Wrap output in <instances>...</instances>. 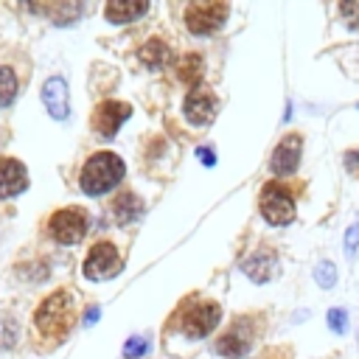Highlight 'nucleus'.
<instances>
[{"label": "nucleus", "mask_w": 359, "mask_h": 359, "mask_svg": "<svg viewBox=\"0 0 359 359\" xmlns=\"http://www.w3.org/2000/svg\"><path fill=\"white\" fill-rule=\"evenodd\" d=\"M73 323H76V306H73V294L65 289L48 294L34 311V325L42 337L62 339L73 328Z\"/></svg>", "instance_id": "nucleus-1"}, {"label": "nucleus", "mask_w": 359, "mask_h": 359, "mask_svg": "<svg viewBox=\"0 0 359 359\" xmlns=\"http://www.w3.org/2000/svg\"><path fill=\"white\" fill-rule=\"evenodd\" d=\"M123 160L112 151H95L90 154V160L81 168V191L90 196H101L109 188H115L123 180Z\"/></svg>", "instance_id": "nucleus-2"}, {"label": "nucleus", "mask_w": 359, "mask_h": 359, "mask_svg": "<svg viewBox=\"0 0 359 359\" xmlns=\"http://www.w3.org/2000/svg\"><path fill=\"white\" fill-rule=\"evenodd\" d=\"M121 266H123V258H121L118 247L112 241H98L87 252V258L81 264V272H84L87 280H107V278H115L121 272Z\"/></svg>", "instance_id": "nucleus-3"}, {"label": "nucleus", "mask_w": 359, "mask_h": 359, "mask_svg": "<svg viewBox=\"0 0 359 359\" xmlns=\"http://www.w3.org/2000/svg\"><path fill=\"white\" fill-rule=\"evenodd\" d=\"M261 216L275 224V227H283L294 219V199L286 188H280L278 182H269L264 185L261 191Z\"/></svg>", "instance_id": "nucleus-4"}, {"label": "nucleus", "mask_w": 359, "mask_h": 359, "mask_svg": "<svg viewBox=\"0 0 359 359\" xmlns=\"http://www.w3.org/2000/svg\"><path fill=\"white\" fill-rule=\"evenodd\" d=\"M227 3H191L185 8V25L191 34H213L227 20Z\"/></svg>", "instance_id": "nucleus-5"}, {"label": "nucleus", "mask_w": 359, "mask_h": 359, "mask_svg": "<svg viewBox=\"0 0 359 359\" xmlns=\"http://www.w3.org/2000/svg\"><path fill=\"white\" fill-rule=\"evenodd\" d=\"M50 236L59 241V244H76L84 238L87 233V213L81 208H65V210H56L50 216V224H48Z\"/></svg>", "instance_id": "nucleus-6"}, {"label": "nucleus", "mask_w": 359, "mask_h": 359, "mask_svg": "<svg viewBox=\"0 0 359 359\" xmlns=\"http://www.w3.org/2000/svg\"><path fill=\"white\" fill-rule=\"evenodd\" d=\"M219 317H222V309H219L216 303L196 300V303H191V306L185 309V314H182V331H185L188 337H194V339L208 337V334L216 328Z\"/></svg>", "instance_id": "nucleus-7"}, {"label": "nucleus", "mask_w": 359, "mask_h": 359, "mask_svg": "<svg viewBox=\"0 0 359 359\" xmlns=\"http://www.w3.org/2000/svg\"><path fill=\"white\" fill-rule=\"evenodd\" d=\"M255 325H258L255 317L236 320L230 325V331L216 339V353H222V356H241V353H247L250 345H252V337H255Z\"/></svg>", "instance_id": "nucleus-8"}, {"label": "nucleus", "mask_w": 359, "mask_h": 359, "mask_svg": "<svg viewBox=\"0 0 359 359\" xmlns=\"http://www.w3.org/2000/svg\"><path fill=\"white\" fill-rule=\"evenodd\" d=\"M300 151H303V135H297V132H292V135H286L278 146H275V151H272V174L275 177H289V174H294L297 171V163H300Z\"/></svg>", "instance_id": "nucleus-9"}, {"label": "nucleus", "mask_w": 359, "mask_h": 359, "mask_svg": "<svg viewBox=\"0 0 359 359\" xmlns=\"http://www.w3.org/2000/svg\"><path fill=\"white\" fill-rule=\"evenodd\" d=\"M129 104H123V101H104V104H98V109H95V115H93V129L101 135V137H115V132H118V126L129 118Z\"/></svg>", "instance_id": "nucleus-10"}, {"label": "nucleus", "mask_w": 359, "mask_h": 359, "mask_svg": "<svg viewBox=\"0 0 359 359\" xmlns=\"http://www.w3.org/2000/svg\"><path fill=\"white\" fill-rule=\"evenodd\" d=\"M28 188V171L17 157H3L0 160V196H17Z\"/></svg>", "instance_id": "nucleus-11"}, {"label": "nucleus", "mask_w": 359, "mask_h": 359, "mask_svg": "<svg viewBox=\"0 0 359 359\" xmlns=\"http://www.w3.org/2000/svg\"><path fill=\"white\" fill-rule=\"evenodd\" d=\"M182 112H185V118L191 123H208L216 115V98H213V93H208V90H191L185 95Z\"/></svg>", "instance_id": "nucleus-12"}, {"label": "nucleus", "mask_w": 359, "mask_h": 359, "mask_svg": "<svg viewBox=\"0 0 359 359\" xmlns=\"http://www.w3.org/2000/svg\"><path fill=\"white\" fill-rule=\"evenodd\" d=\"M42 101H45V107H48V112H50L53 118H59V121L67 118V112H70V98H67V87H65V81H62L59 76H53V79L45 81V87H42Z\"/></svg>", "instance_id": "nucleus-13"}, {"label": "nucleus", "mask_w": 359, "mask_h": 359, "mask_svg": "<svg viewBox=\"0 0 359 359\" xmlns=\"http://www.w3.org/2000/svg\"><path fill=\"white\" fill-rule=\"evenodd\" d=\"M275 269H278V255H275L272 247H258V250L244 261V272H247L252 280H258V283L269 280Z\"/></svg>", "instance_id": "nucleus-14"}, {"label": "nucleus", "mask_w": 359, "mask_h": 359, "mask_svg": "<svg viewBox=\"0 0 359 359\" xmlns=\"http://www.w3.org/2000/svg\"><path fill=\"white\" fill-rule=\"evenodd\" d=\"M149 11V3H129V0H112L104 6V14L109 22H132Z\"/></svg>", "instance_id": "nucleus-15"}, {"label": "nucleus", "mask_w": 359, "mask_h": 359, "mask_svg": "<svg viewBox=\"0 0 359 359\" xmlns=\"http://www.w3.org/2000/svg\"><path fill=\"white\" fill-rule=\"evenodd\" d=\"M112 213H115V219H118L121 224H129V222H135V219L143 213V202H140L132 191H126V194H121V196L112 202Z\"/></svg>", "instance_id": "nucleus-16"}, {"label": "nucleus", "mask_w": 359, "mask_h": 359, "mask_svg": "<svg viewBox=\"0 0 359 359\" xmlns=\"http://www.w3.org/2000/svg\"><path fill=\"white\" fill-rule=\"evenodd\" d=\"M202 67H205V62H202L199 53H185V56H180V62H177V76H180L182 84L196 87L199 79H202Z\"/></svg>", "instance_id": "nucleus-17"}, {"label": "nucleus", "mask_w": 359, "mask_h": 359, "mask_svg": "<svg viewBox=\"0 0 359 359\" xmlns=\"http://www.w3.org/2000/svg\"><path fill=\"white\" fill-rule=\"evenodd\" d=\"M137 56H140L149 67H163V65H165V56H168V48H165L163 39H149V42L140 48Z\"/></svg>", "instance_id": "nucleus-18"}, {"label": "nucleus", "mask_w": 359, "mask_h": 359, "mask_svg": "<svg viewBox=\"0 0 359 359\" xmlns=\"http://www.w3.org/2000/svg\"><path fill=\"white\" fill-rule=\"evenodd\" d=\"M17 95V76L11 67H0V107H8Z\"/></svg>", "instance_id": "nucleus-19"}, {"label": "nucleus", "mask_w": 359, "mask_h": 359, "mask_svg": "<svg viewBox=\"0 0 359 359\" xmlns=\"http://www.w3.org/2000/svg\"><path fill=\"white\" fill-rule=\"evenodd\" d=\"M339 11L345 17V22L351 28H359V0H348V3H339Z\"/></svg>", "instance_id": "nucleus-20"}, {"label": "nucleus", "mask_w": 359, "mask_h": 359, "mask_svg": "<svg viewBox=\"0 0 359 359\" xmlns=\"http://www.w3.org/2000/svg\"><path fill=\"white\" fill-rule=\"evenodd\" d=\"M328 325H331L334 334L348 331V314H345L342 309H331V311H328Z\"/></svg>", "instance_id": "nucleus-21"}, {"label": "nucleus", "mask_w": 359, "mask_h": 359, "mask_svg": "<svg viewBox=\"0 0 359 359\" xmlns=\"http://www.w3.org/2000/svg\"><path fill=\"white\" fill-rule=\"evenodd\" d=\"M314 278H317V283H320V286H334V280H337L334 264H320V266L314 269Z\"/></svg>", "instance_id": "nucleus-22"}, {"label": "nucleus", "mask_w": 359, "mask_h": 359, "mask_svg": "<svg viewBox=\"0 0 359 359\" xmlns=\"http://www.w3.org/2000/svg\"><path fill=\"white\" fill-rule=\"evenodd\" d=\"M146 351H149V342H146L143 337L129 339V342H126V348H123V353H126L129 359H135V356H140V353H146Z\"/></svg>", "instance_id": "nucleus-23"}, {"label": "nucleus", "mask_w": 359, "mask_h": 359, "mask_svg": "<svg viewBox=\"0 0 359 359\" xmlns=\"http://www.w3.org/2000/svg\"><path fill=\"white\" fill-rule=\"evenodd\" d=\"M356 247H359V224H353L348 230V236H345V250L348 252H356Z\"/></svg>", "instance_id": "nucleus-24"}, {"label": "nucleus", "mask_w": 359, "mask_h": 359, "mask_svg": "<svg viewBox=\"0 0 359 359\" xmlns=\"http://www.w3.org/2000/svg\"><path fill=\"white\" fill-rule=\"evenodd\" d=\"M196 154H199V160H202L205 165H213V163H216V154H213L210 149H199Z\"/></svg>", "instance_id": "nucleus-25"}, {"label": "nucleus", "mask_w": 359, "mask_h": 359, "mask_svg": "<svg viewBox=\"0 0 359 359\" xmlns=\"http://www.w3.org/2000/svg\"><path fill=\"white\" fill-rule=\"evenodd\" d=\"M95 317H98V309H90V311H87V317H84V323H93Z\"/></svg>", "instance_id": "nucleus-26"}, {"label": "nucleus", "mask_w": 359, "mask_h": 359, "mask_svg": "<svg viewBox=\"0 0 359 359\" xmlns=\"http://www.w3.org/2000/svg\"><path fill=\"white\" fill-rule=\"evenodd\" d=\"M348 157H351V160H348L351 165H356V163H359V151H353V154H348Z\"/></svg>", "instance_id": "nucleus-27"}]
</instances>
